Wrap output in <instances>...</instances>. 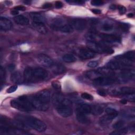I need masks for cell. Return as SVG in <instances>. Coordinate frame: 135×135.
I'll list each match as a JSON object with an SVG mask.
<instances>
[{"mask_svg": "<svg viewBox=\"0 0 135 135\" xmlns=\"http://www.w3.org/2000/svg\"><path fill=\"white\" fill-rule=\"evenodd\" d=\"M120 103H121L122 104H126V103H127V100L126 99H122V100H121L120 101Z\"/></svg>", "mask_w": 135, "mask_h": 135, "instance_id": "obj_49", "label": "cell"}, {"mask_svg": "<svg viewBox=\"0 0 135 135\" xmlns=\"http://www.w3.org/2000/svg\"><path fill=\"white\" fill-rule=\"evenodd\" d=\"M31 1H24V3H25V4H30L31 3Z\"/></svg>", "mask_w": 135, "mask_h": 135, "instance_id": "obj_51", "label": "cell"}, {"mask_svg": "<svg viewBox=\"0 0 135 135\" xmlns=\"http://www.w3.org/2000/svg\"><path fill=\"white\" fill-rule=\"evenodd\" d=\"M107 68L113 70H118V69H125V67L122 65L119 61L117 60L111 61L108 62L107 64Z\"/></svg>", "mask_w": 135, "mask_h": 135, "instance_id": "obj_20", "label": "cell"}, {"mask_svg": "<svg viewBox=\"0 0 135 135\" xmlns=\"http://www.w3.org/2000/svg\"><path fill=\"white\" fill-rule=\"evenodd\" d=\"M125 124V122L123 120H118V121L115 122L113 125H112V128L115 130H118L119 129L122 128Z\"/></svg>", "mask_w": 135, "mask_h": 135, "instance_id": "obj_31", "label": "cell"}, {"mask_svg": "<svg viewBox=\"0 0 135 135\" xmlns=\"http://www.w3.org/2000/svg\"><path fill=\"white\" fill-rule=\"evenodd\" d=\"M98 65V62L97 61H91L88 63L87 66L89 68H95V67L97 66Z\"/></svg>", "mask_w": 135, "mask_h": 135, "instance_id": "obj_38", "label": "cell"}, {"mask_svg": "<svg viewBox=\"0 0 135 135\" xmlns=\"http://www.w3.org/2000/svg\"><path fill=\"white\" fill-rule=\"evenodd\" d=\"M50 68L52 71L56 74H61L65 71V68L64 66L59 63H54Z\"/></svg>", "mask_w": 135, "mask_h": 135, "instance_id": "obj_21", "label": "cell"}, {"mask_svg": "<svg viewBox=\"0 0 135 135\" xmlns=\"http://www.w3.org/2000/svg\"><path fill=\"white\" fill-rule=\"evenodd\" d=\"M10 79L13 83L16 84H20L23 82L24 80V77L20 72L15 71L11 74Z\"/></svg>", "mask_w": 135, "mask_h": 135, "instance_id": "obj_16", "label": "cell"}, {"mask_svg": "<svg viewBox=\"0 0 135 135\" xmlns=\"http://www.w3.org/2000/svg\"><path fill=\"white\" fill-rule=\"evenodd\" d=\"M128 131V128H122V129H118V130L115 131H113L112 132L110 133V134H113V135H119V134H125L127 133Z\"/></svg>", "mask_w": 135, "mask_h": 135, "instance_id": "obj_33", "label": "cell"}, {"mask_svg": "<svg viewBox=\"0 0 135 135\" xmlns=\"http://www.w3.org/2000/svg\"><path fill=\"white\" fill-rule=\"evenodd\" d=\"M6 79V72L4 69L1 66L0 68V81L1 84L2 85L5 81Z\"/></svg>", "mask_w": 135, "mask_h": 135, "instance_id": "obj_32", "label": "cell"}, {"mask_svg": "<svg viewBox=\"0 0 135 135\" xmlns=\"http://www.w3.org/2000/svg\"><path fill=\"white\" fill-rule=\"evenodd\" d=\"M133 14L132 13H129L128 14V16L129 17H133Z\"/></svg>", "mask_w": 135, "mask_h": 135, "instance_id": "obj_52", "label": "cell"}, {"mask_svg": "<svg viewBox=\"0 0 135 135\" xmlns=\"http://www.w3.org/2000/svg\"><path fill=\"white\" fill-rule=\"evenodd\" d=\"M118 9L120 14H123L126 12V8L123 6H119Z\"/></svg>", "mask_w": 135, "mask_h": 135, "instance_id": "obj_41", "label": "cell"}, {"mask_svg": "<svg viewBox=\"0 0 135 135\" xmlns=\"http://www.w3.org/2000/svg\"><path fill=\"white\" fill-rule=\"evenodd\" d=\"M37 60L40 64L45 67L50 68L54 63L53 60L50 56L44 54H38L37 56Z\"/></svg>", "mask_w": 135, "mask_h": 135, "instance_id": "obj_10", "label": "cell"}, {"mask_svg": "<svg viewBox=\"0 0 135 135\" xmlns=\"http://www.w3.org/2000/svg\"><path fill=\"white\" fill-rule=\"evenodd\" d=\"M14 9H16L17 11H25V7L23 6L22 5H19V6H17L16 7H15L14 8Z\"/></svg>", "mask_w": 135, "mask_h": 135, "instance_id": "obj_43", "label": "cell"}, {"mask_svg": "<svg viewBox=\"0 0 135 135\" xmlns=\"http://www.w3.org/2000/svg\"><path fill=\"white\" fill-rule=\"evenodd\" d=\"M30 15L34 22H40L44 23L46 21L45 18L38 12H31L30 13Z\"/></svg>", "mask_w": 135, "mask_h": 135, "instance_id": "obj_19", "label": "cell"}, {"mask_svg": "<svg viewBox=\"0 0 135 135\" xmlns=\"http://www.w3.org/2000/svg\"><path fill=\"white\" fill-rule=\"evenodd\" d=\"M15 68V66L14 64H11L8 66V70L9 71H12L14 70Z\"/></svg>", "mask_w": 135, "mask_h": 135, "instance_id": "obj_46", "label": "cell"}, {"mask_svg": "<svg viewBox=\"0 0 135 135\" xmlns=\"http://www.w3.org/2000/svg\"><path fill=\"white\" fill-rule=\"evenodd\" d=\"M91 12L95 14H99L101 13V11L99 9H92L91 10Z\"/></svg>", "mask_w": 135, "mask_h": 135, "instance_id": "obj_47", "label": "cell"}, {"mask_svg": "<svg viewBox=\"0 0 135 135\" xmlns=\"http://www.w3.org/2000/svg\"><path fill=\"white\" fill-rule=\"evenodd\" d=\"M76 119L80 123L82 124H86L89 122V120L86 114L79 112H76Z\"/></svg>", "mask_w": 135, "mask_h": 135, "instance_id": "obj_26", "label": "cell"}, {"mask_svg": "<svg viewBox=\"0 0 135 135\" xmlns=\"http://www.w3.org/2000/svg\"><path fill=\"white\" fill-rule=\"evenodd\" d=\"M71 25L74 30L82 31L84 30L87 26V22L82 18H75L71 21Z\"/></svg>", "mask_w": 135, "mask_h": 135, "instance_id": "obj_11", "label": "cell"}, {"mask_svg": "<svg viewBox=\"0 0 135 135\" xmlns=\"http://www.w3.org/2000/svg\"><path fill=\"white\" fill-rule=\"evenodd\" d=\"M113 28H114V26L111 22H105L101 25V29L103 31H107V32H109L113 30Z\"/></svg>", "mask_w": 135, "mask_h": 135, "instance_id": "obj_29", "label": "cell"}, {"mask_svg": "<svg viewBox=\"0 0 135 135\" xmlns=\"http://www.w3.org/2000/svg\"><path fill=\"white\" fill-rule=\"evenodd\" d=\"M105 112L106 113H111L114 112H117V110L112 108L111 107H108L105 109Z\"/></svg>", "mask_w": 135, "mask_h": 135, "instance_id": "obj_40", "label": "cell"}, {"mask_svg": "<svg viewBox=\"0 0 135 135\" xmlns=\"http://www.w3.org/2000/svg\"><path fill=\"white\" fill-rule=\"evenodd\" d=\"M86 45L88 48L94 53L98 52L112 54L114 52V51L111 48L105 45L103 42L99 43L97 42H88Z\"/></svg>", "mask_w": 135, "mask_h": 135, "instance_id": "obj_6", "label": "cell"}, {"mask_svg": "<svg viewBox=\"0 0 135 135\" xmlns=\"http://www.w3.org/2000/svg\"><path fill=\"white\" fill-rule=\"evenodd\" d=\"M79 54L80 57L83 60L90 59L95 56V53L88 48L81 49Z\"/></svg>", "mask_w": 135, "mask_h": 135, "instance_id": "obj_12", "label": "cell"}, {"mask_svg": "<svg viewBox=\"0 0 135 135\" xmlns=\"http://www.w3.org/2000/svg\"><path fill=\"white\" fill-rule=\"evenodd\" d=\"M52 5L51 3H46L44 4V5L42 6V7L43 8H50L51 7H52Z\"/></svg>", "mask_w": 135, "mask_h": 135, "instance_id": "obj_45", "label": "cell"}, {"mask_svg": "<svg viewBox=\"0 0 135 135\" xmlns=\"http://www.w3.org/2000/svg\"><path fill=\"white\" fill-rule=\"evenodd\" d=\"M104 111V106L100 104L93 105L91 106V113L94 115H100L103 113Z\"/></svg>", "mask_w": 135, "mask_h": 135, "instance_id": "obj_24", "label": "cell"}, {"mask_svg": "<svg viewBox=\"0 0 135 135\" xmlns=\"http://www.w3.org/2000/svg\"><path fill=\"white\" fill-rule=\"evenodd\" d=\"M110 9H112V10H114V9H115V8H116V6L114 5V4H112V5H111L110 6Z\"/></svg>", "mask_w": 135, "mask_h": 135, "instance_id": "obj_50", "label": "cell"}, {"mask_svg": "<svg viewBox=\"0 0 135 135\" xmlns=\"http://www.w3.org/2000/svg\"><path fill=\"white\" fill-rule=\"evenodd\" d=\"M81 97L84 99L88 100H92L93 99V97L92 95L86 92L82 93L81 94Z\"/></svg>", "mask_w": 135, "mask_h": 135, "instance_id": "obj_34", "label": "cell"}, {"mask_svg": "<svg viewBox=\"0 0 135 135\" xmlns=\"http://www.w3.org/2000/svg\"><path fill=\"white\" fill-rule=\"evenodd\" d=\"M121 56H122V57H123L124 59H126L128 60L134 62L135 53H134V51H130L126 52V53L122 55Z\"/></svg>", "mask_w": 135, "mask_h": 135, "instance_id": "obj_30", "label": "cell"}, {"mask_svg": "<svg viewBox=\"0 0 135 135\" xmlns=\"http://www.w3.org/2000/svg\"><path fill=\"white\" fill-rule=\"evenodd\" d=\"M97 92L100 95H101L102 97H105L107 95L106 92L103 90H98Z\"/></svg>", "mask_w": 135, "mask_h": 135, "instance_id": "obj_44", "label": "cell"}, {"mask_svg": "<svg viewBox=\"0 0 135 135\" xmlns=\"http://www.w3.org/2000/svg\"><path fill=\"white\" fill-rule=\"evenodd\" d=\"M18 119L24 123L29 128H32L38 132H44L46 129V124L40 119L31 116H18Z\"/></svg>", "mask_w": 135, "mask_h": 135, "instance_id": "obj_3", "label": "cell"}, {"mask_svg": "<svg viewBox=\"0 0 135 135\" xmlns=\"http://www.w3.org/2000/svg\"><path fill=\"white\" fill-rule=\"evenodd\" d=\"M104 4V2L101 0H93L91 1V4L93 6H101Z\"/></svg>", "mask_w": 135, "mask_h": 135, "instance_id": "obj_35", "label": "cell"}, {"mask_svg": "<svg viewBox=\"0 0 135 135\" xmlns=\"http://www.w3.org/2000/svg\"><path fill=\"white\" fill-rule=\"evenodd\" d=\"M55 107L58 114L62 117L67 118L72 115L73 109L72 102L68 99L64 98Z\"/></svg>", "mask_w": 135, "mask_h": 135, "instance_id": "obj_5", "label": "cell"}, {"mask_svg": "<svg viewBox=\"0 0 135 135\" xmlns=\"http://www.w3.org/2000/svg\"><path fill=\"white\" fill-rule=\"evenodd\" d=\"M48 76L47 71L42 68H26L24 72V80L26 82H36L45 79Z\"/></svg>", "mask_w": 135, "mask_h": 135, "instance_id": "obj_2", "label": "cell"}, {"mask_svg": "<svg viewBox=\"0 0 135 135\" xmlns=\"http://www.w3.org/2000/svg\"><path fill=\"white\" fill-rule=\"evenodd\" d=\"M63 96L59 93H55L53 94L51 97V102L54 106H56L58 103H59L63 99Z\"/></svg>", "mask_w": 135, "mask_h": 135, "instance_id": "obj_25", "label": "cell"}, {"mask_svg": "<svg viewBox=\"0 0 135 135\" xmlns=\"http://www.w3.org/2000/svg\"><path fill=\"white\" fill-rule=\"evenodd\" d=\"M119 26L120 29L123 31H127L129 28V26L126 23H120Z\"/></svg>", "mask_w": 135, "mask_h": 135, "instance_id": "obj_39", "label": "cell"}, {"mask_svg": "<svg viewBox=\"0 0 135 135\" xmlns=\"http://www.w3.org/2000/svg\"><path fill=\"white\" fill-rule=\"evenodd\" d=\"M118 112L111 113H107L100 118L99 122L102 125L108 124L113 119H114L118 115Z\"/></svg>", "mask_w": 135, "mask_h": 135, "instance_id": "obj_13", "label": "cell"}, {"mask_svg": "<svg viewBox=\"0 0 135 135\" xmlns=\"http://www.w3.org/2000/svg\"><path fill=\"white\" fill-rule=\"evenodd\" d=\"M14 21L20 25H27L29 24V20L23 15H17L14 17Z\"/></svg>", "mask_w": 135, "mask_h": 135, "instance_id": "obj_22", "label": "cell"}, {"mask_svg": "<svg viewBox=\"0 0 135 135\" xmlns=\"http://www.w3.org/2000/svg\"><path fill=\"white\" fill-rule=\"evenodd\" d=\"M99 37L103 40V42L104 43H119L121 41L120 37L115 34L103 33L100 34Z\"/></svg>", "mask_w": 135, "mask_h": 135, "instance_id": "obj_9", "label": "cell"}, {"mask_svg": "<svg viewBox=\"0 0 135 135\" xmlns=\"http://www.w3.org/2000/svg\"><path fill=\"white\" fill-rule=\"evenodd\" d=\"M98 37V35L94 32H89L85 35L86 39L88 42H96Z\"/></svg>", "mask_w": 135, "mask_h": 135, "instance_id": "obj_28", "label": "cell"}, {"mask_svg": "<svg viewBox=\"0 0 135 135\" xmlns=\"http://www.w3.org/2000/svg\"><path fill=\"white\" fill-rule=\"evenodd\" d=\"M11 14L12 15H17L18 14V11L14 9L13 10L11 11Z\"/></svg>", "mask_w": 135, "mask_h": 135, "instance_id": "obj_48", "label": "cell"}, {"mask_svg": "<svg viewBox=\"0 0 135 135\" xmlns=\"http://www.w3.org/2000/svg\"><path fill=\"white\" fill-rule=\"evenodd\" d=\"M54 28L61 32L65 33H71L73 32L74 31V28L72 26V25L71 24H69L67 23L61 25L56 27H54Z\"/></svg>", "mask_w": 135, "mask_h": 135, "instance_id": "obj_17", "label": "cell"}, {"mask_svg": "<svg viewBox=\"0 0 135 135\" xmlns=\"http://www.w3.org/2000/svg\"><path fill=\"white\" fill-rule=\"evenodd\" d=\"M28 97L35 110L46 111L48 109L51 99L50 93L48 90H41L34 95Z\"/></svg>", "mask_w": 135, "mask_h": 135, "instance_id": "obj_1", "label": "cell"}, {"mask_svg": "<svg viewBox=\"0 0 135 135\" xmlns=\"http://www.w3.org/2000/svg\"><path fill=\"white\" fill-rule=\"evenodd\" d=\"M91 112V106L87 104H82L80 105L77 109L76 112L81 113L84 114H88Z\"/></svg>", "mask_w": 135, "mask_h": 135, "instance_id": "obj_23", "label": "cell"}, {"mask_svg": "<svg viewBox=\"0 0 135 135\" xmlns=\"http://www.w3.org/2000/svg\"><path fill=\"white\" fill-rule=\"evenodd\" d=\"M55 6L56 8H61L63 7V4L60 1H56L55 3Z\"/></svg>", "mask_w": 135, "mask_h": 135, "instance_id": "obj_42", "label": "cell"}, {"mask_svg": "<svg viewBox=\"0 0 135 135\" xmlns=\"http://www.w3.org/2000/svg\"><path fill=\"white\" fill-rule=\"evenodd\" d=\"M11 105L13 108L24 112H29L35 110L28 96L27 95L21 96L16 99L12 100L11 101Z\"/></svg>", "mask_w": 135, "mask_h": 135, "instance_id": "obj_4", "label": "cell"}, {"mask_svg": "<svg viewBox=\"0 0 135 135\" xmlns=\"http://www.w3.org/2000/svg\"><path fill=\"white\" fill-rule=\"evenodd\" d=\"M52 86L54 88V89H55L56 90L59 91L60 90H61V85L58 82L54 81L52 83Z\"/></svg>", "mask_w": 135, "mask_h": 135, "instance_id": "obj_37", "label": "cell"}, {"mask_svg": "<svg viewBox=\"0 0 135 135\" xmlns=\"http://www.w3.org/2000/svg\"><path fill=\"white\" fill-rule=\"evenodd\" d=\"M134 71L133 70L124 69L120 73L121 78L124 80H131L134 78Z\"/></svg>", "mask_w": 135, "mask_h": 135, "instance_id": "obj_15", "label": "cell"}, {"mask_svg": "<svg viewBox=\"0 0 135 135\" xmlns=\"http://www.w3.org/2000/svg\"><path fill=\"white\" fill-rule=\"evenodd\" d=\"M134 93V90L133 88L123 86L119 88L115 89L111 91V93L113 95H128L130 94Z\"/></svg>", "mask_w": 135, "mask_h": 135, "instance_id": "obj_8", "label": "cell"}, {"mask_svg": "<svg viewBox=\"0 0 135 135\" xmlns=\"http://www.w3.org/2000/svg\"><path fill=\"white\" fill-rule=\"evenodd\" d=\"M17 89V85H14L11 86H10L9 88H8L6 90V92L8 93H11L14 92H15Z\"/></svg>", "mask_w": 135, "mask_h": 135, "instance_id": "obj_36", "label": "cell"}, {"mask_svg": "<svg viewBox=\"0 0 135 135\" xmlns=\"http://www.w3.org/2000/svg\"><path fill=\"white\" fill-rule=\"evenodd\" d=\"M12 23L10 20L4 17H1L0 18V29L2 31H7L10 30L12 27Z\"/></svg>", "mask_w": 135, "mask_h": 135, "instance_id": "obj_14", "label": "cell"}, {"mask_svg": "<svg viewBox=\"0 0 135 135\" xmlns=\"http://www.w3.org/2000/svg\"><path fill=\"white\" fill-rule=\"evenodd\" d=\"M63 60L64 62H66V63H71V62H74L76 61V57L72 54H65L63 55Z\"/></svg>", "mask_w": 135, "mask_h": 135, "instance_id": "obj_27", "label": "cell"}, {"mask_svg": "<svg viewBox=\"0 0 135 135\" xmlns=\"http://www.w3.org/2000/svg\"><path fill=\"white\" fill-rule=\"evenodd\" d=\"M116 81L114 75H102L93 80V83L97 85H107L113 84Z\"/></svg>", "mask_w": 135, "mask_h": 135, "instance_id": "obj_7", "label": "cell"}, {"mask_svg": "<svg viewBox=\"0 0 135 135\" xmlns=\"http://www.w3.org/2000/svg\"><path fill=\"white\" fill-rule=\"evenodd\" d=\"M33 27L39 33L45 34L47 32V28L45 26L44 23L40 22H33Z\"/></svg>", "mask_w": 135, "mask_h": 135, "instance_id": "obj_18", "label": "cell"}]
</instances>
